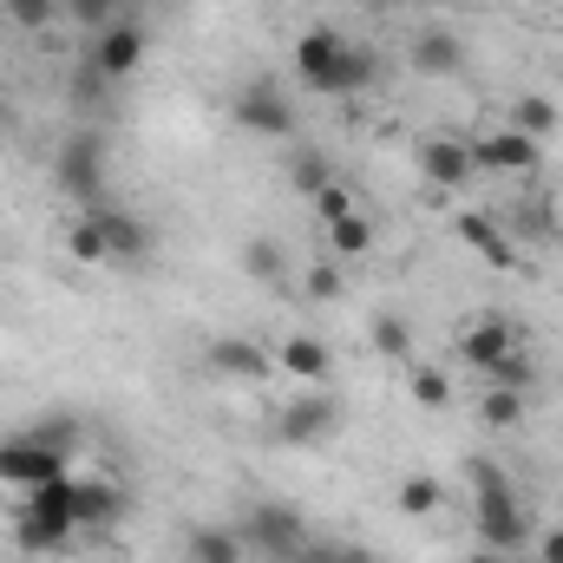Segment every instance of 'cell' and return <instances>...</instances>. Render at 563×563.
<instances>
[{
  "label": "cell",
  "instance_id": "cell-20",
  "mask_svg": "<svg viewBox=\"0 0 563 563\" xmlns=\"http://www.w3.org/2000/svg\"><path fill=\"white\" fill-rule=\"evenodd\" d=\"M505 125H511V132H525V139H551V132H558L563 125V106L558 99H544V92H525V99H518V106H511V119H505Z\"/></svg>",
  "mask_w": 563,
  "mask_h": 563
},
{
  "label": "cell",
  "instance_id": "cell-14",
  "mask_svg": "<svg viewBox=\"0 0 563 563\" xmlns=\"http://www.w3.org/2000/svg\"><path fill=\"white\" fill-rule=\"evenodd\" d=\"M407 66L426 73V79H459L465 73V40L445 33V26H420L413 46H407Z\"/></svg>",
  "mask_w": 563,
  "mask_h": 563
},
{
  "label": "cell",
  "instance_id": "cell-10",
  "mask_svg": "<svg viewBox=\"0 0 563 563\" xmlns=\"http://www.w3.org/2000/svg\"><path fill=\"white\" fill-rule=\"evenodd\" d=\"M86 217H92V230L106 236V256H112V263H125V269H139L144 256H151V243H157V236H151V223H144L139 210H119V203H92Z\"/></svg>",
  "mask_w": 563,
  "mask_h": 563
},
{
  "label": "cell",
  "instance_id": "cell-34",
  "mask_svg": "<svg viewBox=\"0 0 563 563\" xmlns=\"http://www.w3.org/2000/svg\"><path fill=\"white\" fill-rule=\"evenodd\" d=\"M531 380H538V367L525 361V347H518L511 361H498V367L485 374V387H531Z\"/></svg>",
  "mask_w": 563,
  "mask_h": 563
},
{
  "label": "cell",
  "instance_id": "cell-11",
  "mask_svg": "<svg viewBox=\"0 0 563 563\" xmlns=\"http://www.w3.org/2000/svg\"><path fill=\"white\" fill-rule=\"evenodd\" d=\"M472 157H478V177L492 170V177H531L538 164H544V144L525 139V132H511V125H492L485 139L472 144Z\"/></svg>",
  "mask_w": 563,
  "mask_h": 563
},
{
  "label": "cell",
  "instance_id": "cell-6",
  "mask_svg": "<svg viewBox=\"0 0 563 563\" xmlns=\"http://www.w3.org/2000/svg\"><path fill=\"white\" fill-rule=\"evenodd\" d=\"M243 544L256 551V558H269V563H288L301 544H308V518L295 511V505H282V498H263V505H250L243 511Z\"/></svg>",
  "mask_w": 563,
  "mask_h": 563
},
{
  "label": "cell",
  "instance_id": "cell-15",
  "mask_svg": "<svg viewBox=\"0 0 563 563\" xmlns=\"http://www.w3.org/2000/svg\"><path fill=\"white\" fill-rule=\"evenodd\" d=\"M420 170H426L432 190H465V184H478V157H472L465 139H432L420 151Z\"/></svg>",
  "mask_w": 563,
  "mask_h": 563
},
{
  "label": "cell",
  "instance_id": "cell-40",
  "mask_svg": "<svg viewBox=\"0 0 563 563\" xmlns=\"http://www.w3.org/2000/svg\"><path fill=\"white\" fill-rule=\"evenodd\" d=\"M511 563H538V558H525V551H518V558H511Z\"/></svg>",
  "mask_w": 563,
  "mask_h": 563
},
{
  "label": "cell",
  "instance_id": "cell-2",
  "mask_svg": "<svg viewBox=\"0 0 563 563\" xmlns=\"http://www.w3.org/2000/svg\"><path fill=\"white\" fill-rule=\"evenodd\" d=\"M472 525H478V544H492L505 558L531 551V511L518 505V485L485 459L472 465Z\"/></svg>",
  "mask_w": 563,
  "mask_h": 563
},
{
  "label": "cell",
  "instance_id": "cell-12",
  "mask_svg": "<svg viewBox=\"0 0 563 563\" xmlns=\"http://www.w3.org/2000/svg\"><path fill=\"white\" fill-rule=\"evenodd\" d=\"M518 347H525V334H518L511 314H478V321H465V334H459V354H465V367H478V374H492V367L511 361Z\"/></svg>",
  "mask_w": 563,
  "mask_h": 563
},
{
  "label": "cell",
  "instance_id": "cell-41",
  "mask_svg": "<svg viewBox=\"0 0 563 563\" xmlns=\"http://www.w3.org/2000/svg\"><path fill=\"white\" fill-rule=\"evenodd\" d=\"M0 125H7V106H0Z\"/></svg>",
  "mask_w": 563,
  "mask_h": 563
},
{
  "label": "cell",
  "instance_id": "cell-3",
  "mask_svg": "<svg viewBox=\"0 0 563 563\" xmlns=\"http://www.w3.org/2000/svg\"><path fill=\"white\" fill-rule=\"evenodd\" d=\"M73 538H79V518H73V472H66V478L26 492V505L13 518V544L33 558H59V551H73Z\"/></svg>",
  "mask_w": 563,
  "mask_h": 563
},
{
  "label": "cell",
  "instance_id": "cell-4",
  "mask_svg": "<svg viewBox=\"0 0 563 563\" xmlns=\"http://www.w3.org/2000/svg\"><path fill=\"white\" fill-rule=\"evenodd\" d=\"M341 426H347L341 394H328V387H308V394H295V400L282 407L269 432H276V445H288V452H314V445H328Z\"/></svg>",
  "mask_w": 563,
  "mask_h": 563
},
{
  "label": "cell",
  "instance_id": "cell-9",
  "mask_svg": "<svg viewBox=\"0 0 563 563\" xmlns=\"http://www.w3.org/2000/svg\"><path fill=\"white\" fill-rule=\"evenodd\" d=\"M144 53H151V40H144V26L132 20V13H119L106 33H92V66H99L112 86H125V79L139 73Z\"/></svg>",
  "mask_w": 563,
  "mask_h": 563
},
{
  "label": "cell",
  "instance_id": "cell-30",
  "mask_svg": "<svg viewBox=\"0 0 563 563\" xmlns=\"http://www.w3.org/2000/svg\"><path fill=\"white\" fill-rule=\"evenodd\" d=\"M308 203H314V217H321V223H341L347 210H361V203H354V190H347L341 177H328V184H321V190H314Z\"/></svg>",
  "mask_w": 563,
  "mask_h": 563
},
{
  "label": "cell",
  "instance_id": "cell-22",
  "mask_svg": "<svg viewBox=\"0 0 563 563\" xmlns=\"http://www.w3.org/2000/svg\"><path fill=\"white\" fill-rule=\"evenodd\" d=\"M478 420L492 426V432L525 426V387H485V394H478Z\"/></svg>",
  "mask_w": 563,
  "mask_h": 563
},
{
  "label": "cell",
  "instance_id": "cell-13",
  "mask_svg": "<svg viewBox=\"0 0 563 563\" xmlns=\"http://www.w3.org/2000/svg\"><path fill=\"white\" fill-rule=\"evenodd\" d=\"M210 374H223V380H236V387H263V380L276 374V354L256 347L250 334H217V341H210Z\"/></svg>",
  "mask_w": 563,
  "mask_h": 563
},
{
  "label": "cell",
  "instance_id": "cell-18",
  "mask_svg": "<svg viewBox=\"0 0 563 563\" xmlns=\"http://www.w3.org/2000/svg\"><path fill=\"white\" fill-rule=\"evenodd\" d=\"M459 243H465L472 256H485L492 269H511V263H518L511 236H505V230H498L492 217H478V210H472V217H459Z\"/></svg>",
  "mask_w": 563,
  "mask_h": 563
},
{
  "label": "cell",
  "instance_id": "cell-19",
  "mask_svg": "<svg viewBox=\"0 0 563 563\" xmlns=\"http://www.w3.org/2000/svg\"><path fill=\"white\" fill-rule=\"evenodd\" d=\"M190 563H250V544L236 525H197L190 531Z\"/></svg>",
  "mask_w": 563,
  "mask_h": 563
},
{
  "label": "cell",
  "instance_id": "cell-38",
  "mask_svg": "<svg viewBox=\"0 0 563 563\" xmlns=\"http://www.w3.org/2000/svg\"><path fill=\"white\" fill-rule=\"evenodd\" d=\"M538 563H563V525H551V531L538 538Z\"/></svg>",
  "mask_w": 563,
  "mask_h": 563
},
{
  "label": "cell",
  "instance_id": "cell-36",
  "mask_svg": "<svg viewBox=\"0 0 563 563\" xmlns=\"http://www.w3.org/2000/svg\"><path fill=\"white\" fill-rule=\"evenodd\" d=\"M288 563H334V538H308V544H301Z\"/></svg>",
  "mask_w": 563,
  "mask_h": 563
},
{
  "label": "cell",
  "instance_id": "cell-23",
  "mask_svg": "<svg viewBox=\"0 0 563 563\" xmlns=\"http://www.w3.org/2000/svg\"><path fill=\"white\" fill-rule=\"evenodd\" d=\"M394 498H400V511H407V518H432V511L445 505V485H439L432 472H407Z\"/></svg>",
  "mask_w": 563,
  "mask_h": 563
},
{
  "label": "cell",
  "instance_id": "cell-17",
  "mask_svg": "<svg viewBox=\"0 0 563 563\" xmlns=\"http://www.w3.org/2000/svg\"><path fill=\"white\" fill-rule=\"evenodd\" d=\"M276 367L288 380H301V387H328V380H334V354H328V341H314V334H288L276 347Z\"/></svg>",
  "mask_w": 563,
  "mask_h": 563
},
{
  "label": "cell",
  "instance_id": "cell-7",
  "mask_svg": "<svg viewBox=\"0 0 563 563\" xmlns=\"http://www.w3.org/2000/svg\"><path fill=\"white\" fill-rule=\"evenodd\" d=\"M66 472H73V459L53 452V445H40L26 426H20V432H0V485L33 492V485H53V478H66Z\"/></svg>",
  "mask_w": 563,
  "mask_h": 563
},
{
  "label": "cell",
  "instance_id": "cell-25",
  "mask_svg": "<svg viewBox=\"0 0 563 563\" xmlns=\"http://www.w3.org/2000/svg\"><path fill=\"white\" fill-rule=\"evenodd\" d=\"M328 243H334V256H367L374 250V223L361 210H347L341 223H328Z\"/></svg>",
  "mask_w": 563,
  "mask_h": 563
},
{
  "label": "cell",
  "instance_id": "cell-28",
  "mask_svg": "<svg viewBox=\"0 0 563 563\" xmlns=\"http://www.w3.org/2000/svg\"><path fill=\"white\" fill-rule=\"evenodd\" d=\"M66 256H73V263H86V269H99V263H112V256H106V236L92 230V217H79V223L66 230Z\"/></svg>",
  "mask_w": 563,
  "mask_h": 563
},
{
  "label": "cell",
  "instance_id": "cell-26",
  "mask_svg": "<svg viewBox=\"0 0 563 563\" xmlns=\"http://www.w3.org/2000/svg\"><path fill=\"white\" fill-rule=\"evenodd\" d=\"M106 92H112V79L86 59V73H73V86H66V106H73V112H99V106H106Z\"/></svg>",
  "mask_w": 563,
  "mask_h": 563
},
{
  "label": "cell",
  "instance_id": "cell-32",
  "mask_svg": "<svg viewBox=\"0 0 563 563\" xmlns=\"http://www.w3.org/2000/svg\"><path fill=\"white\" fill-rule=\"evenodd\" d=\"M7 20L26 26V33H46L59 20V0H7Z\"/></svg>",
  "mask_w": 563,
  "mask_h": 563
},
{
  "label": "cell",
  "instance_id": "cell-24",
  "mask_svg": "<svg viewBox=\"0 0 563 563\" xmlns=\"http://www.w3.org/2000/svg\"><path fill=\"white\" fill-rule=\"evenodd\" d=\"M243 276L263 282V288H276L282 282V243L276 236H250V243H243Z\"/></svg>",
  "mask_w": 563,
  "mask_h": 563
},
{
  "label": "cell",
  "instance_id": "cell-35",
  "mask_svg": "<svg viewBox=\"0 0 563 563\" xmlns=\"http://www.w3.org/2000/svg\"><path fill=\"white\" fill-rule=\"evenodd\" d=\"M301 282H308V301H341V288H347L334 263H314V269H308Z\"/></svg>",
  "mask_w": 563,
  "mask_h": 563
},
{
  "label": "cell",
  "instance_id": "cell-39",
  "mask_svg": "<svg viewBox=\"0 0 563 563\" xmlns=\"http://www.w3.org/2000/svg\"><path fill=\"white\" fill-rule=\"evenodd\" d=\"M459 563H511V558H505V551H492V544H478V551H465Z\"/></svg>",
  "mask_w": 563,
  "mask_h": 563
},
{
  "label": "cell",
  "instance_id": "cell-29",
  "mask_svg": "<svg viewBox=\"0 0 563 563\" xmlns=\"http://www.w3.org/2000/svg\"><path fill=\"white\" fill-rule=\"evenodd\" d=\"M407 394H413V407H445L452 400V380H445V367H413L407 374Z\"/></svg>",
  "mask_w": 563,
  "mask_h": 563
},
{
  "label": "cell",
  "instance_id": "cell-33",
  "mask_svg": "<svg viewBox=\"0 0 563 563\" xmlns=\"http://www.w3.org/2000/svg\"><path fill=\"white\" fill-rule=\"evenodd\" d=\"M66 13H73V26H86V33H106L112 20H119V0H59Z\"/></svg>",
  "mask_w": 563,
  "mask_h": 563
},
{
  "label": "cell",
  "instance_id": "cell-1",
  "mask_svg": "<svg viewBox=\"0 0 563 563\" xmlns=\"http://www.w3.org/2000/svg\"><path fill=\"white\" fill-rule=\"evenodd\" d=\"M374 73H380V59H374L367 46H354L347 33H334V26H308V33L295 40V79H301L308 92H321V99L367 92Z\"/></svg>",
  "mask_w": 563,
  "mask_h": 563
},
{
  "label": "cell",
  "instance_id": "cell-27",
  "mask_svg": "<svg viewBox=\"0 0 563 563\" xmlns=\"http://www.w3.org/2000/svg\"><path fill=\"white\" fill-rule=\"evenodd\" d=\"M374 354L407 361V354H413V321H407V314H380V321H374Z\"/></svg>",
  "mask_w": 563,
  "mask_h": 563
},
{
  "label": "cell",
  "instance_id": "cell-37",
  "mask_svg": "<svg viewBox=\"0 0 563 563\" xmlns=\"http://www.w3.org/2000/svg\"><path fill=\"white\" fill-rule=\"evenodd\" d=\"M334 563H380L367 544H354V538H334Z\"/></svg>",
  "mask_w": 563,
  "mask_h": 563
},
{
  "label": "cell",
  "instance_id": "cell-5",
  "mask_svg": "<svg viewBox=\"0 0 563 563\" xmlns=\"http://www.w3.org/2000/svg\"><path fill=\"white\" fill-rule=\"evenodd\" d=\"M53 184L73 197V203H106V139L92 132V125H73L66 144H59V157H53Z\"/></svg>",
  "mask_w": 563,
  "mask_h": 563
},
{
  "label": "cell",
  "instance_id": "cell-16",
  "mask_svg": "<svg viewBox=\"0 0 563 563\" xmlns=\"http://www.w3.org/2000/svg\"><path fill=\"white\" fill-rule=\"evenodd\" d=\"M73 518L79 531H112L125 518V492L112 478H73Z\"/></svg>",
  "mask_w": 563,
  "mask_h": 563
},
{
  "label": "cell",
  "instance_id": "cell-42",
  "mask_svg": "<svg viewBox=\"0 0 563 563\" xmlns=\"http://www.w3.org/2000/svg\"><path fill=\"white\" fill-rule=\"evenodd\" d=\"M558 230H563V210H558Z\"/></svg>",
  "mask_w": 563,
  "mask_h": 563
},
{
  "label": "cell",
  "instance_id": "cell-8",
  "mask_svg": "<svg viewBox=\"0 0 563 563\" xmlns=\"http://www.w3.org/2000/svg\"><path fill=\"white\" fill-rule=\"evenodd\" d=\"M230 125L250 132V139H295V99L282 92L276 79H250L230 99Z\"/></svg>",
  "mask_w": 563,
  "mask_h": 563
},
{
  "label": "cell",
  "instance_id": "cell-31",
  "mask_svg": "<svg viewBox=\"0 0 563 563\" xmlns=\"http://www.w3.org/2000/svg\"><path fill=\"white\" fill-rule=\"evenodd\" d=\"M40 445H53V452H66L73 459V445H79V420H66V413H46V420H33L26 426Z\"/></svg>",
  "mask_w": 563,
  "mask_h": 563
},
{
  "label": "cell",
  "instance_id": "cell-21",
  "mask_svg": "<svg viewBox=\"0 0 563 563\" xmlns=\"http://www.w3.org/2000/svg\"><path fill=\"white\" fill-rule=\"evenodd\" d=\"M282 177H288V190H301V197H314L328 177H341L334 170V157L328 151H314V144H301V151H288V164H282Z\"/></svg>",
  "mask_w": 563,
  "mask_h": 563
}]
</instances>
